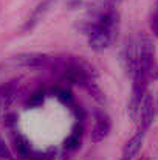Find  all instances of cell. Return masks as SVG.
Listing matches in <instances>:
<instances>
[{"instance_id":"obj_9","label":"cell","mask_w":158,"mask_h":160,"mask_svg":"<svg viewBox=\"0 0 158 160\" xmlns=\"http://www.w3.org/2000/svg\"><path fill=\"white\" fill-rule=\"evenodd\" d=\"M14 143H16V151L19 152L20 159H28V157H31L33 151H31L30 143H28V140H26L25 137L17 135V137H16V140H14Z\"/></svg>"},{"instance_id":"obj_6","label":"cell","mask_w":158,"mask_h":160,"mask_svg":"<svg viewBox=\"0 0 158 160\" xmlns=\"http://www.w3.org/2000/svg\"><path fill=\"white\" fill-rule=\"evenodd\" d=\"M144 135L146 132L143 131H136V134L127 140V143L124 145L122 148V154H121V160H133L135 156L140 152L141 146H143V142H144Z\"/></svg>"},{"instance_id":"obj_1","label":"cell","mask_w":158,"mask_h":160,"mask_svg":"<svg viewBox=\"0 0 158 160\" xmlns=\"http://www.w3.org/2000/svg\"><path fill=\"white\" fill-rule=\"evenodd\" d=\"M82 30L87 34L90 48L95 50V52H103L105 48H108L112 45V42L115 41V36H116V30H112V28L105 27L99 22L89 23Z\"/></svg>"},{"instance_id":"obj_3","label":"cell","mask_w":158,"mask_h":160,"mask_svg":"<svg viewBox=\"0 0 158 160\" xmlns=\"http://www.w3.org/2000/svg\"><path fill=\"white\" fill-rule=\"evenodd\" d=\"M14 62L23 67H50L56 65L57 59L48 56V54H41V53H22L14 56Z\"/></svg>"},{"instance_id":"obj_4","label":"cell","mask_w":158,"mask_h":160,"mask_svg":"<svg viewBox=\"0 0 158 160\" xmlns=\"http://www.w3.org/2000/svg\"><path fill=\"white\" fill-rule=\"evenodd\" d=\"M112 131V120L104 110H96L95 113V126L92 129V142L98 143L108 137Z\"/></svg>"},{"instance_id":"obj_12","label":"cell","mask_w":158,"mask_h":160,"mask_svg":"<svg viewBox=\"0 0 158 160\" xmlns=\"http://www.w3.org/2000/svg\"><path fill=\"white\" fill-rule=\"evenodd\" d=\"M151 28L154 31V34L158 38V0H157V5H155V11L151 17Z\"/></svg>"},{"instance_id":"obj_7","label":"cell","mask_w":158,"mask_h":160,"mask_svg":"<svg viewBox=\"0 0 158 160\" xmlns=\"http://www.w3.org/2000/svg\"><path fill=\"white\" fill-rule=\"evenodd\" d=\"M17 86H19L17 79H12V81L0 86V106L2 107H6L11 104V101L14 100V95L17 92Z\"/></svg>"},{"instance_id":"obj_13","label":"cell","mask_w":158,"mask_h":160,"mask_svg":"<svg viewBox=\"0 0 158 160\" xmlns=\"http://www.w3.org/2000/svg\"><path fill=\"white\" fill-rule=\"evenodd\" d=\"M0 160H11V152L6 148L5 142L2 140V137H0Z\"/></svg>"},{"instance_id":"obj_10","label":"cell","mask_w":158,"mask_h":160,"mask_svg":"<svg viewBox=\"0 0 158 160\" xmlns=\"http://www.w3.org/2000/svg\"><path fill=\"white\" fill-rule=\"evenodd\" d=\"M54 95H56L64 104L73 106V95H71V92H70L68 89H65V87H57V89L54 90Z\"/></svg>"},{"instance_id":"obj_11","label":"cell","mask_w":158,"mask_h":160,"mask_svg":"<svg viewBox=\"0 0 158 160\" xmlns=\"http://www.w3.org/2000/svg\"><path fill=\"white\" fill-rule=\"evenodd\" d=\"M42 103H44V90H36V92L30 97V100L26 101V106L39 107Z\"/></svg>"},{"instance_id":"obj_8","label":"cell","mask_w":158,"mask_h":160,"mask_svg":"<svg viewBox=\"0 0 158 160\" xmlns=\"http://www.w3.org/2000/svg\"><path fill=\"white\" fill-rule=\"evenodd\" d=\"M81 135H82V126L76 128V129L71 132V135L64 142V148H65L67 151H76V149L81 146Z\"/></svg>"},{"instance_id":"obj_5","label":"cell","mask_w":158,"mask_h":160,"mask_svg":"<svg viewBox=\"0 0 158 160\" xmlns=\"http://www.w3.org/2000/svg\"><path fill=\"white\" fill-rule=\"evenodd\" d=\"M56 0H44V2H41L33 9V12L30 14V17L25 20V25H23V31L25 33H28V31H31V30H34L37 27V23L45 17V14L50 11V8H51V5Z\"/></svg>"},{"instance_id":"obj_2","label":"cell","mask_w":158,"mask_h":160,"mask_svg":"<svg viewBox=\"0 0 158 160\" xmlns=\"http://www.w3.org/2000/svg\"><path fill=\"white\" fill-rule=\"evenodd\" d=\"M154 118H155V103H154V97L146 92L143 101H141V106L138 110V131H143V132H147V129L152 126L154 123Z\"/></svg>"}]
</instances>
